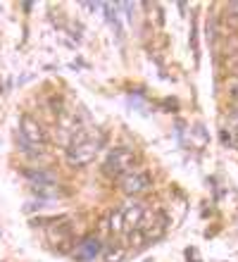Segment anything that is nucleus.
<instances>
[{"mask_svg":"<svg viewBox=\"0 0 238 262\" xmlns=\"http://www.w3.org/2000/svg\"><path fill=\"white\" fill-rule=\"evenodd\" d=\"M19 129H21V141H24V150H29V145H34V150L41 152L43 143H46V131H43L41 122H36L31 115H21Z\"/></svg>","mask_w":238,"mask_h":262,"instance_id":"3","label":"nucleus"},{"mask_svg":"<svg viewBox=\"0 0 238 262\" xmlns=\"http://www.w3.org/2000/svg\"><path fill=\"white\" fill-rule=\"evenodd\" d=\"M112 229H115V231H122V210L112 212Z\"/></svg>","mask_w":238,"mask_h":262,"instance_id":"10","label":"nucleus"},{"mask_svg":"<svg viewBox=\"0 0 238 262\" xmlns=\"http://www.w3.org/2000/svg\"><path fill=\"white\" fill-rule=\"evenodd\" d=\"M48 234H50V238H53L55 243L69 241V238H72V224H69L67 220H60L57 224H53V227L48 229Z\"/></svg>","mask_w":238,"mask_h":262,"instance_id":"8","label":"nucleus"},{"mask_svg":"<svg viewBox=\"0 0 238 262\" xmlns=\"http://www.w3.org/2000/svg\"><path fill=\"white\" fill-rule=\"evenodd\" d=\"M122 255H124V250H115V253H110L107 255V262H119Z\"/></svg>","mask_w":238,"mask_h":262,"instance_id":"11","label":"nucleus"},{"mask_svg":"<svg viewBox=\"0 0 238 262\" xmlns=\"http://www.w3.org/2000/svg\"><path fill=\"white\" fill-rule=\"evenodd\" d=\"M98 253H100V241H98L95 236H89V238L81 241V246L76 248V255L81 257V260H93Z\"/></svg>","mask_w":238,"mask_h":262,"instance_id":"7","label":"nucleus"},{"mask_svg":"<svg viewBox=\"0 0 238 262\" xmlns=\"http://www.w3.org/2000/svg\"><path fill=\"white\" fill-rule=\"evenodd\" d=\"M102 148V134L95 129H81L76 131L74 138L67 145V162L72 167H83L93 162L95 155Z\"/></svg>","mask_w":238,"mask_h":262,"instance_id":"1","label":"nucleus"},{"mask_svg":"<svg viewBox=\"0 0 238 262\" xmlns=\"http://www.w3.org/2000/svg\"><path fill=\"white\" fill-rule=\"evenodd\" d=\"M143 210L141 205H134L129 207V210H122V229H126V231H136L138 224H141L143 220Z\"/></svg>","mask_w":238,"mask_h":262,"instance_id":"6","label":"nucleus"},{"mask_svg":"<svg viewBox=\"0 0 238 262\" xmlns=\"http://www.w3.org/2000/svg\"><path fill=\"white\" fill-rule=\"evenodd\" d=\"M136 165V152L129 148H115L105 160V174L107 177H124Z\"/></svg>","mask_w":238,"mask_h":262,"instance_id":"2","label":"nucleus"},{"mask_svg":"<svg viewBox=\"0 0 238 262\" xmlns=\"http://www.w3.org/2000/svg\"><path fill=\"white\" fill-rule=\"evenodd\" d=\"M164 227H167V217L162 212H143L136 234H143L145 238H157L164 231Z\"/></svg>","mask_w":238,"mask_h":262,"instance_id":"5","label":"nucleus"},{"mask_svg":"<svg viewBox=\"0 0 238 262\" xmlns=\"http://www.w3.org/2000/svg\"><path fill=\"white\" fill-rule=\"evenodd\" d=\"M226 129H229V143L233 145L238 150V110L233 112L231 117H229V124H226Z\"/></svg>","mask_w":238,"mask_h":262,"instance_id":"9","label":"nucleus"},{"mask_svg":"<svg viewBox=\"0 0 238 262\" xmlns=\"http://www.w3.org/2000/svg\"><path fill=\"white\" fill-rule=\"evenodd\" d=\"M229 12H231V14H238V3H229Z\"/></svg>","mask_w":238,"mask_h":262,"instance_id":"12","label":"nucleus"},{"mask_svg":"<svg viewBox=\"0 0 238 262\" xmlns=\"http://www.w3.org/2000/svg\"><path fill=\"white\" fill-rule=\"evenodd\" d=\"M150 184H153V177H150L148 172H143V169H131L129 174L122 177L119 188H122L126 195H136V193H143L145 188H150Z\"/></svg>","mask_w":238,"mask_h":262,"instance_id":"4","label":"nucleus"}]
</instances>
